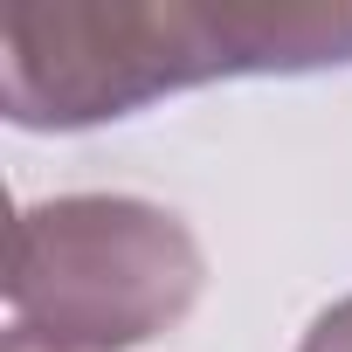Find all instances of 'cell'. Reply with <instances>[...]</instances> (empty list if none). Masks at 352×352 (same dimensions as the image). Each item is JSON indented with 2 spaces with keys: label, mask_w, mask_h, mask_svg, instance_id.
<instances>
[{
  "label": "cell",
  "mask_w": 352,
  "mask_h": 352,
  "mask_svg": "<svg viewBox=\"0 0 352 352\" xmlns=\"http://www.w3.org/2000/svg\"><path fill=\"white\" fill-rule=\"evenodd\" d=\"M352 63V8L276 0H56L0 14V111L21 131L131 118L221 76H304Z\"/></svg>",
  "instance_id": "1"
},
{
  "label": "cell",
  "mask_w": 352,
  "mask_h": 352,
  "mask_svg": "<svg viewBox=\"0 0 352 352\" xmlns=\"http://www.w3.org/2000/svg\"><path fill=\"white\" fill-rule=\"evenodd\" d=\"M194 228L138 194H56L8 235V352H131L201 297Z\"/></svg>",
  "instance_id": "2"
},
{
  "label": "cell",
  "mask_w": 352,
  "mask_h": 352,
  "mask_svg": "<svg viewBox=\"0 0 352 352\" xmlns=\"http://www.w3.org/2000/svg\"><path fill=\"white\" fill-rule=\"evenodd\" d=\"M297 352H352V297H338L331 311H318V324L304 331Z\"/></svg>",
  "instance_id": "3"
}]
</instances>
